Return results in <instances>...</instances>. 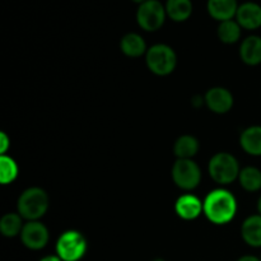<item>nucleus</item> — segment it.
Returning a JSON list of instances; mask_svg holds the SVG:
<instances>
[{
  "label": "nucleus",
  "mask_w": 261,
  "mask_h": 261,
  "mask_svg": "<svg viewBox=\"0 0 261 261\" xmlns=\"http://www.w3.org/2000/svg\"><path fill=\"white\" fill-rule=\"evenodd\" d=\"M204 214L214 224H227L237 213V200L231 191L216 189L206 195L204 200Z\"/></svg>",
  "instance_id": "nucleus-1"
},
{
  "label": "nucleus",
  "mask_w": 261,
  "mask_h": 261,
  "mask_svg": "<svg viewBox=\"0 0 261 261\" xmlns=\"http://www.w3.org/2000/svg\"><path fill=\"white\" fill-rule=\"evenodd\" d=\"M18 213L20 217L30 221H38L45 216L48 209V196L41 188H30L23 191L18 198Z\"/></svg>",
  "instance_id": "nucleus-2"
},
{
  "label": "nucleus",
  "mask_w": 261,
  "mask_h": 261,
  "mask_svg": "<svg viewBox=\"0 0 261 261\" xmlns=\"http://www.w3.org/2000/svg\"><path fill=\"white\" fill-rule=\"evenodd\" d=\"M208 171L211 177L219 185H229L240 176V165L234 155L219 152L209 161Z\"/></svg>",
  "instance_id": "nucleus-3"
},
{
  "label": "nucleus",
  "mask_w": 261,
  "mask_h": 261,
  "mask_svg": "<svg viewBox=\"0 0 261 261\" xmlns=\"http://www.w3.org/2000/svg\"><path fill=\"white\" fill-rule=\"evenodd\" d=\"M145 60L152 73L157 75H168L175 70L177 56L172 47L165 43H157L148 48L145 54Z\"/></svg>",
  "instance_id": "nucleus-4"
},
{
  "label": "nucleus",
  "mask_w": 261,
  "mask_h": 261,
  "mask_svg": "<svg viewBox=\"0 0 261 261\" xmlns=\"http://www.w3.org/2000/svg\"><path fill=\"white\" fill-rule=\"evenodd\" d=\"M86 251L87 240L78 231L64 232L56 242V255L63 261H79Z\"/></svg>",
  "instance_id": "nucleus-5"
},
{
  "label": "nucleus",
  "mask_w": 261,
  "mask_h": 261,
  "mask_svg": "<svg viewBox=\"0 0 261 261\" xmlns=\"http://www.w3.org/2000/svg\"><path fill=\"white\" fill-rule=\"evenodd\" d=\"M167 13L166 7L160 0H147L137 10V20L140 28L147 32L158 31L165 23Z\"/></svg>",
  "instance_id": "nucleus-6"
},
{
  "label": "nucleus",
  "mask_w": 261,
  "mask_h": 261,
  "mask_svg": "<svg viewBox=\"0 0 261 261\" xmlns=\"http://www.w3.org/2000/svg\"><path fill=\"white\" fill-rule=\"evenodd\" d=\"M172 178L182 190H193L200 184V167L193 160H177L172 166Z\"/></svg>",
  "instance_id": "nucleus-7"
},
{
  "label": "nucleus",
  "mask_w": 261,
  "mask_h": 261,
  "mask_svg": "<svg viewBox=\"0 0 261 261\" xmlns=\"http://www.w3.org/2000/svg\"><path fill=\"white\" fill-rule=\"evenodd\" d=\"M23 245L30 250H41L47 245L48 231L45 224L38 221H30L20 232Z\"/></svg>",
  "instance_id": "nucleus-8"
},
{
  "label": "nucleus",
  "mask_w": 261,
  "mask_h": 261,
  "mask_svg": "<svg viewBox=\"0 0 261 261\" xmlns=\"http://www.w3.org/2000/svg\"><path fill=\"white\" fill-rule=\"evenodd\" d=\"M205 105L216 114H226L233 106V96L231 92L222 87H214L205 93Z\"/></svg>",
  "instance_id": "nucleus-9"
},
{
  "label": "nucleus",
  "mask_w": 261,
  "mask_h": 261,
  "mask_svg": "<svg viewBox=\"0 0 261 261\" xmlns=\"http://www.w3.org/2000/svg\"><path fill=\"white\" fill-rule=\"evenodd\" d=\"M175 211L180 218L185 221L196 219L204 212V204L200 199L191 194H185L176 200Z\"/></svg>",
  "instance_id": "nucleus-10"
},
{
  "label": "nucleus",
  "mask_w": 261,
  "mask_h": 261,
  "mask_svg": "<svg viewBox=\"0 0 261 261\" xmlns=\"http://www.w3.org/2000/svg\"><path fill=\"white\" fill-rule=\"evenodd\" d=\"M236 20L245 30H257L261 27V7L254 2L244 3L237 10Z\"/></svg>",
  "instance_id": "nucleus-11"
},
{
  "label": "nucleus",
  "mask_w": 261,
  "mask_h": 261,
  "mask_svg": "<svg viewBox=\"0 0 261 261\" xmlns=\"http://www.w3.org/2000/svg\"><path fill=\"white\" fill-rule=\"evenodd\" d=\"M240 5L237 0H208V13L212 18L219 22L231 20L236 17Z\"/></svg>",
  "instance_id": "nucleus-12"
},
{
  "label": "nucleus",
  "mask_w": 261,
  "mask_h": 261,
  "mask_svg": "<svg viewBox=\"0 0 261 261\" xmlns=\"http://www.w3.org/2000/svg\"><path fill=\"white\" fill-rule=\"evenodd\" d=\"M240 56L247 65H259L261 63V37L249 36L245 38L240 47Z\"/></svg>",
  "instance_id": "nucleus-13"
},
{
  "label": "nucleus",
  "mask_w": 261,
  "mask_h": 261,
  "mask_svg": "<svg viewBox=\"0 0 261 261\" xmlns=\"http://www.w3.org/2000/svg\"><path fill=\"white\" fill-rule=\"evenodd\" d=\"M241 236L251 247H261V216H250L242 223Z\"/></svg>",
  "instance_id": "nucleus-14"
},
{
  "label": "nucleus",
  "mask_w": 261,
  "mask_h": 261,
  "mask_svg": "<svg viewBox=\"0 0 261 261\" xmlns=\"http://www.w3.org/2000/svg\"><path fill=\"white\" fill-rule=\"evenodd\" d=\"M242 149L251 155H261V126H250L240 137Z\"/></svg>",
  "instance_id": "nucleus-15"
},
{
  "label": "nucleus",
  "mask_w": 261,
  "mask_h": 261,
  "mask_svg": "<svg viewBox=\"0 0 261 261\" xmlns=\"http://www.w3.org/2000/svg\"><path fill=\"white\" fill-rule=\"evenodd\" d=\"M120 48L122 53L130 58H139L147 54V45L144 38L138 33H126L120 41Z\"/></svg>",
  "instance_id": "nucleus-16"
},
{
  "label": "nucleus",
  "mask_w": 261,
  "mask_h": 261,
  "mask_svg": "<svg viewBox=\"0 0 261 261\" xmlns=\"http://www.w3.org/2000/svg\"><path fill=\"white\" fill-rule=\"evenodd\" d=\"M199 152V142L193 135H182L173 144V154L177 160H191Z\"/></svg>",
  "instance_id": "nucleus-17"
},
{
  "label": "nucleus",
  "mask_w": 261,
  "mask_h": 261,
  "mask_svg": "<svg viewBox=\"0 0 261 261\" xmlns=\"http://www.w3.org/2000/svg\"><path fill=\"white\" fill-rule=\"evenodd\" d=\"M166 13L175 22H185L193 14L191 0H167Z\"/></svg>",
  "instance_id": "nucleus-18"
},
{
  "label": "nucleus",
  "mask_w": 261,
  "mask_h": 261,
  "mask_svg": "<svg viewBox=\"0 0 261 261\" xmlns=\"http://www.w3.org/2000/svg\"><path fill=\"white\" fill-rule=\"evenodd\" d=\"M239 180L245 190L249 193H255L261 189V171L256 167H251V166L242 168L240 171Z\"/></svg>",
  "instance_id": "nucleus-19"
},
{
  "label": "nucleus",
  "mask_w": 261,
  "mask_h": 261,
  "mask_svg": "<svg viewBox=\"0 0 261 261\" xmlns=\"http://www.w3.org/2000/svg\"><path fill=\"white\" fill-rule=\"evenodd\" d=\"M241 25L239 24L237 20H224L221 22L218 25V37L219 40L227 45H232V43L237 42L241 37Z\"/></svg>",
  "instance_id": "nucleus-20"
},
{
  "label": "nucleus",
  "mask_w": 261,
  "mask_h": 261,
  "mask_svg": "<svg viewBox=\"0 0 261 261\" xmlns=\"http://www.w3.org/2000/svg\"><path fill=\"white\" fill-rule=\"evenodd\" d=\"M22 217L19 213H8L3 216L0 221V232L5 237H15L22 232L23 224Z\"/></svg>",
  "instance_id": "nucleus-21"
},
{
  "label": "nucleus",
  "mask_w": 261,
  "mask_h": 261,
  "mask_svg": "<svg viewBox=\"0 0 261 261\" xmlns=\"http://www.w3.org/2000/svg\"><path fill=\"white\" fill-rule=\"evenodd\" d=\"M0 178H2L3 185H8V184H12L13 181L17 178L18 176V166L14 162V160L8 155L2 154L0 157Z\"/></svg>",
  "instance_id": "nucleus-22"
},
{
  "label": "nucleus",
  "mask_w": 261,
  "mask_h": 261,
  "mask_svg": "<svg viewBox=\"0 0 261 261\" xmlns=\"http://www.w3.org/2000/svg\"><path fill=\"white\" fill-rule=\"evenodd\" d=\"M0 143H2V154H5V152L8 149V145H9V139H8V137L4 133L0 134Z\"/></svg>",
  "instance_id": "nucleus-23"
},
{
  "label": "nucleus",
  "mask_w": 261,
  "mask_h": 261,
  "mask_svg": "<svg viewBox=\"0 0 261 261\" xmlns=\"http://www.w3.org/2000/svg\"><path fill=\"white\" fill-rule=\"evenodd\" d=\"M204 103H205V97H201V96H194L193 97L194 107H201Z\"/></svg>",
  "instance_id": "nucleus-24"
},
{
  "label": "nucleus",
  "mask_w": 261,
  "mask_h": 261,
  "mask_svg": "<svg viewBox=\"0 0 261 261\" xmlns=\"http://www.w3.org/2000/svg\"><path fill=\"white\" fill-rule=\"evenodd\" d=\"M237 261H261L259 257L252 256V255H245V256H241Z\"/></svg>",
  "instance_id": "nucleus-25"
},
{
  "label": "nucleus",
  "mask_w": 261,
  "mask_h": 261,
  "mask_svg": "<svg viewBox=\"0 0 261 261\" xmlns=\"http://www.w3.org/2000/svg\"><path fill=\"white\" fill-rule=\"evenodd\" d=\"M40 261H63L58 255H48V256L42 257Z\"/></svg>",
  "instance_id": "nucleus-26"
},
{
  "label": "nucleus",
  "mask_w": 261,
  "mask_h": 261,
  "mask_svg": "<svg viewBox=\"0 0 261 261\" xmlns=\"http://www.w3.org/2000/svg\"><path fill=\"white\" fill-rule=\"evenodd\" d=\"M257 211H259V214L261 216V196L259 198V201H257Z\"/></svg>",
  "instance_id": "nucleus-27"
},
{
  "label": "nucleus",
  "mask_w": 261,
  "mask_h": 261,
  "mask_svg": "<svg viewBox=\"0 0 261 261\" xmlns=\"http://www.w3.org/2000/svg\"><path fill=\"white\" fill-rule=\"evenodd\" d=\"M132 2H134V3H137V4H143V3H145L147 2V0H132Z\"/></svg>",
  "instance_id": "nucleus-28"
},
{
  "label": "nucleus",
  "mask_w": 261,
  "mask_h": 261,
  "mask_svg": "<svg viewBox=\"0 0 261 261\" xmlns=\"http://www.w3.org/2000/svg\"><path fill=\"white\" fill-rule=\"evenodd\" d=\"M153 261H165L163 259H155V260H153Z\"/></svg>",
  "instance_id": "nucleus-29"
},
{
  "label": "nucleus",
  "mask_w": 261,
  "mask_h": 261,
  "mask_svg": "<svg viewBox=\"0 0 261 261\" xmlns=\"http://www.w3.org/2000/svg\"><path fill=\"white\" fill-rule=\"evenodd\" d=\"M260 260H261V257H260Z\"/></svg>",
  "instance_id": "nucleus-30"
}]
</instances>
